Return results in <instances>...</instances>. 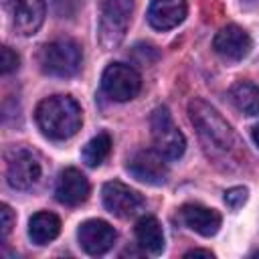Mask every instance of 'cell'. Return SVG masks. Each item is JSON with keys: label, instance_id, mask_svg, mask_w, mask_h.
I'll list each match as a JSON object with an SVG mask.
<instances>
[{"label": "cell", "instance_id": "6da1fadb", "mask_svg": "<svg viewBox=\"0 0 259 259\" xmlns=\"http://www.w3.org/2000/svg\"><path fill=\"white\" fill-rule=\"evenodd\" d=\"M34 117L40 132L49 140H57V142L73 138L83 121L79 103L69 95H53L42 99L36 105Z\"/></svg>", "mask_w": 259, "mask_h": 259}, {"label": "cell", "instance_id": "7a4b0ae2", "mask_svg": "<svg viewBox=\"0 0 259 259\" xmlns=\"http://www.w3.org/2000/svg\"><path fill=\"white\" fill-rule=\"evenodd\" d=\"M188 117L196 130V134L204 142V146L210 148L212 152L227 154L235 148V144H237L235 132L225 121V117L204 99H198V97L190 99Z\"/></svg>", "mask_w": 259, "mask_h": 259}, {"label": "cell", "instance_id": "3957f363", "mask_svg": "<svg viewBox=\"0 0 259 259\" xmlns=\"http://www.w3.org/2000/svg\"><path fill=\"white\" fill-rule=\"evenodd\" d=\"M81 47L73 38H55L38 53L40 69L51 77H73L81 69Z\"/></svg>", "mask_w": 259, "mask_h": 259}, {"label": "cell", "instance_id": "277c9868", "mask_svg": "<svg viewBox=\"0 0 259 259\" xmlns=\"http://www.w3.org/2000/svg\"><path fill=\"white\" fill-rule=\"evenodd\" d=\"M134 12V0H101L99 42L103 49H115L127 32Z\"/></svg>", "mask_w": 259, "mask_h": 259}, {"label": "cell", "instance_id": "5b68a950", "mask_svg": "<svg viewBox=\"0 0 259 259\" xmlns=\"http://www.w3.org/2000/svg\"><path fill=\"white\" fill-rule=\"evenodd\" d=\"M150 127H152V140L156 152H160L166 160H178L184 150H186V140L184 134L178 130V125L172 121V115L168 107L160 105L152 111L150 117Z\"/></svg>", "mask_w": 259, "mask_h": 259}, {"label": "cell", "instance_id": "8992f818", "mask_svg": "<svg viewBox=\"0 0 259 259\" xmlns=\"http://www.w3.org/2000/svg\"><path fill=\"white\" fill-rule=\"evenodd\" d=\"M101 89L113 101H130L140 93L142 77L125 63H111L101 75Z\"/></svg>", "mask_w": 259, "mask_h": 259}, {"label": "cell", "instance_id": "52a82bcc", "mask_svg": "<svg viewBox=\"0 0 259 259\" xmlns=\"http://www.w3.org/2000/svg\"><path fill=\"white\" fill-rule=\"evenodd\" d=\"M40 178V160L26 148H12L6 154V180L16 190L32 188Z\"/></svg>", "mask_w": 259, "mask_h": 259}, {"label": "cell", "instance_id": "ba28073f", "mask_svg": "<svg viewBox=\"0 0 259 259\" xmlns=\"http://www.w3.org/2000/svg\"><path fill=\"white\" fill-rule=\"evenodd\" d=\"M101 198H103V206L113 217H119V219H132L140 214L146 206L144 196L119 180L105 182L101 188Z\"/></svg>", "mask_w": 259, "mask_h": 259}, {"label": "cell", "instance_id": "9c48e42d", "mask_svg": "<svg viewBox=\"0 0 259 259\" xmlns=\"http://www.w3.org/2000/svg\"><path fill=\"white\" fill-rule=\"evenodd\" d=\"M2 6L18 34L30 36L42 26L47 12L45 0H2Z\"/></svg>", "mask_w": 259, "mask_h": 259}, {"label": "cell", "instance_id": "30bf717a", "mask_svg": "<svg viewBox=\"0 0 259 259\" xmlns=\"http://www.w3.org/2000/svg\"><path fill=\"white\" fill-rule=\"evenodd\" d=\"M164 160L166 158L156 150H140L127 162V172L144 184L162 186L168 178V168H166Z\"/></svg>", "mask_w": 259, "mask_h": 259}, {"label": "cell", "instance_id": "8fae6325", "mask_svg": "<svg viewBox=\"0 0 259 259\" xmlns=\"http://www.w3.org/2000/svg\"><path fill=\"white\" fill-rule=\"evenodd\" d=\"M251 36L245 28L237 26V24H227L223 26L212 40V49L217 51L219 57H223L225 61H243L249 53H251Z\"/></svg>", "mask_w": 259, "mask_h": 259}, {"label": "cell", "instance_id": "7c38bea8", "mask_svg": "<svg viewBox=\"0 0 259 259\" xmlns=\"http://www.w3.org/2000/svg\"><path fill=\"white\" fill-rule=\"evenodd\" d=\"M77 239H79V245L83 247L85 253L103 255L113 247V243L117 239V233L109 223H105L101 219H91V221H85L79 227Z\"/></svg>", "mask_w": 259, "mask_h": 259}, {"label": "cell", "instance_id": "4fadbf2b", "mask_svg": "<svg viewBox=\"0 0 259 259\" xmlns=\"http://www.w3.org/2000/svg\"><path fill=\"white\" fill-rule=\"evenodd\" d=\"M55 196H57V200L61 204L77 206V204H81V202L87 200V196H89V182L81 174V170H77V168H65L59 174V178H57Z\"/></svg>", "mask_w": 259, "mask_h": 259}, {"label": "cell", "instance_id": "5bb4252c", "mask_svg": "<svg viewBox=\"0 0 259 259\" xmlns=\"http://www.w3.org/2000/svg\"><path fill=\"white\" fill-rule=\"evenodd\" d=\"M180 221L202 237H212L221 229V214L214 208L202 204H184L180 208Z\"/></svg>", "mask_w": 259, "mask_h": 259}, {"label": "cell", "instance_id": "9a60e30c", "mask_svg": "<svg viewBox=\"0 0 259 259\" xmlns=\"http://www.w3.org/2000/svg\"><path fill=\"white\" fill-rule=\"evenodd\" d=\"M186 0H152L148 22L158 30H170L186 18Z\"/></svg>", "mask_w": 259, "mask_h": 259}, {"label": "cell", "instance_id": "2e32d148", "mask_svg": "<svg viewBox=\"0 0 259 259\" xmlns=\"http://www.w3.org/2000/svg\"><path fill=\"white\" fill-rule=\"evenodd\" d=\"M136 239L138 245L150 255H160L164 251V233L156 217H142L136 223Z\"/></svg>", "mask_w": 259, "mask_h": 259}, {"label": "cell", "instance_id": "e0dca14e", "mask_svg": "<svg viewBox=\"0 0 259 259\" xmlns=\"http://www.w3.org/2000/svg\"><path fill=\"white\" fill-rule=\"evenodd\" d=\"M59 233H61V219L55 212L40 210V212L32 214V219L28 223V237L32 243L47 245L49 241L57 239Z\"/></svg>", "mask_w": 259, "mask_h": 259}, {"label": "cell", "instance_id": "ac0fdd59", "mask_svg": "<svg viewBox=\"0 0 259 259\" xmlns=\"http://www.w3.org/2000/svg\"><path fill=\"white\" fill-rule=\"evenodd\" d=\"M233 105L245 115H259V87L249 81H239L229 91Z\"/></svg>", "mask_w": 259, "mask_h": 259}, {"label": "cell", "instance_id": "d6986e66", "mask_svg": "<svg viewBox=\"0 0 259 259\" xmlns=\"http://www.w3.org/2000/svg\"><path fill=\"white\" fill-rule=\"evenodd\" d=\"M109 152H111V136L107 132H99L95 138H91L85 144L81 158L89 168H95L109 156Z\"/></svg>", "mask_w": 259, "mask_h": 259}, {"label": "cell", "instance_id": "ffe728a7", "mask_svg": "<svg viewBox=\"0 0 259 259\" xmlns=\"http://www.w3.org/2000/svg\"><path fill=\"white\" fill-rule=\"evenodd\" d=\"M225 202L227 206H231L233 210L241 208L247 202V188L245 186H233L229 190H225Z\"/></svg>", "mask_w": 259, "mask_h": 259}, {"label": "cell", "instance_id": "44dd1931", "mask_svg": "<svg viewBox=\"0 0 259 259\" xmlns=\"http://www.w3.org/2000/svg\"><path fill=\"white\" fill-rule=\"evenodd\" d=\"M18 63H20L18 55H16V53H14L10 47H2V57H0L2 73H4V75H8V73L16 71V69H18Z\"/></svg>", "mask_w": 259, "mask_h": 259}, {"label": "cell", "instance_id": "7402d4cb", "mask_svg": "<svg viewBox=\"0 0 259 259\" xmlns=\"http://www.w3.org/2000/svg\"><path fill=\"white\" fill-rule=\"evenodd\" d=\"M12 225H14V212L8 204H2V237L4 239L10 235Z\"/></svg>", "mask_w": 259, "mask_h": 259}, {"label": "cell", "instance_id": "603a6c76", "mask_svg": "<svg viewBox=\"0 0 259 259\" xmlns=\"http://www.w3.org/2000/svg\"><path fill=\"white\" fill-rule=\"evenodd\" d=\"M194 255H204V257H212V251L208 249H190L184 253V257H194Z\"/></svg>", "mask_w": 259, "mask_h": 259}, {"label": "cell", "instance_id": "cb8c5ba5", "mask_svg": "<svg viewBox=\"0 0 259 259\" xmlns=\"http://www.w3.org/2000/svg\"><path fill=\"white\" fill-rule=\"evenodd\" d=\"M251 136H253V142L259 146V125H255L253 127V132H251Z\"/></svg>", "mask_w": 259, "mask_h": 259}, {"label": "cell", "instance_id": "d4e9b609", "mask_svg": "<svg viewBox=\"0 0 259 259\" xmlns=\"http://www.w3.org/2000/svg\"><path fill=\"white\" fill-rule=\"evenodd\" d=\"M255 255H257V257H259V251H257V253H255Z\"/></svg>", "mask_w": 259, "mask_h": 259}]
</instances>
